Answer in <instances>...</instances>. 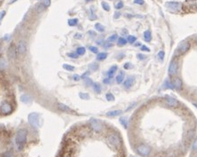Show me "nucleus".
Returning <instances> with one entry per match:
<instances>
[{
	"instance_id": "a18cd8bd",
	"label": "nucleus",
	"mask_w": 197,
	"mask_h": 157,
	"mask_svg": "<svg viewBox=\"0 0 197 157\" xmlns=\"http://www.w3.org/2000/svg\"><path fill=\"white\" fill-rule=\"evenodd\" d=\"M2 157H14V155L12 152H5Z\"/></svg>"
},
{
	"instance_id": "a211bd4d",
	"label": "nucleus",
	"mask_w": 197,
	"mask_h": 157,
	"mask_svg": "<svg viewBox=\"0 0 197 157\" xmlns=\"http://www.w3.org/2000/svg\"><path fill=\"white\" fill-rule=\"evenodd\" d=\"M122 114V111L121 110H114V111H110V112H107V116H109V117H115V116H117L119 115Z\"/></svg>"
},
{
	"instance_id": "680f3d73",
	"label": "nucleus",
	"mask_w": 197,
	"mask_h": 157,
	"mask_svg": "<svg viewBox=\"0 0 197 157\" xmlns=\"http://www.w3.org/2000/svg\"><path fill=\"white\" fill-rule=\"evenodd\" d=\"M86 2H91V1H93V0H85Z\"/></svg>"
},
{
	"instance_id": "e2e57ef3",
	"label": "nucleus",
	"mask_w": 197,
	"mask_h": 157,
	"mask_svg": "<svg viewBox=\"0 0 197 157\" xmlns=\"http://www.w3.org/2000/svg\"><path fill=\"white\" fill-rule=\"evenodd\" d=\"M195 41H196V43H197V35L195 36Z\"/></svg>"
},
{
	"instance_id": "f704fd0d",
	"label": "nucleus",
	"mask_w": 197,
	"mask_h": 157,
	"mask_svg": "<svg viewBox=\"0 0 197 157\" xmlns=\"http://www.w3.org/2000/svg\"><path fill=\"white\" fill-rule=\"evenodd\" d=\"M164 85H165V87H166V88H170V89H174V87H173V85H172V83H171V81L166 80V81L164 82Z\"/></svg>"
},
{
	"instance_id": "864d4df0",
	"label": "nucleus",
	"mask_w": 197,
	"mask_h": 157,
	"mask_svg": "<svg viewBox=\"0 0 197 157\" xmlns=\"http://www.w3.org/2000/svg\"><path fill=\"white\" fill-rule=\"evenodd\" d=\"M134 3L137 4V5H142L144 4V0H134Z\"/></svg>"
},
{
	"instance_id": "052dcab7",
	"label": "nucleus",
	"mask_w": 197,
	"mask_h": 157,
	"mask_svg": "<svg viewBox=\"0 0 197 157\" xmlns=\"http://www.w3.org/2000/svg\"><path fill=\"white\" fill-rule=\"evenodd\" d=\"M62 157H70V155H69L68 154H66V155H64Z\"/></svg>"
},
{
	"instance_id": "39448f33",
	"label": "nucleus",
	"mask_w": 197,
	"mask_h": 157,
	"mask_svg": "<svg viewBox=\"0 0 197 157\" xmlns=\"http://www.w3.org/2000/svg\"><path fill=\"white\" fill-rule=\"evenodd\" d=\"M165 5H166L167 9H168L169 11L173 12V13H178V12L181 9V7H182L181 4H180L179 2H177V1H170V2H167Z\"/></svg>"
},
{
	"instance_id": "4468645a",
	"label": "nucleus",
	"mask_w": 197,
	"mask_h": 157,
	"mask_svg": "<svg viewBox=\"0 0 197 157\" xmlns=\"http://www.w3.org/2000/svg\"><path fill=\"white\" fill-rule=\"evenodd\" d=\"M117 66L114 65L112 66L110 68H109V70L107 71V77H110V78H112L113 77H114V75L116 74V72L117 71Z\"/></svg>"
},
{
	"instance_id": "20e7f679",
	"label": "nucleus",
	"mask_w": 197,
	"mask_h": 157,
	"mask_svg": "<svg viewBox=\"0 0 197 157\" xmlns=\"http://www.w3.org/2000/svg\"><path fill=\"white\" fill-rule=\"evenodd\" d=\"M189 49H190V44L187 41H183V42H181L178 45V47L176 49V52H175V54L178 55V56L183 55L186 52H188Z\"/></svg>"
},
{
	"instance_id": "603ef678",
	"label": "nucleus",
	"mask_w": 197,
	"mask_h": 157,
	"mask_svg": "<svg viewBox=\"0 0 197 157\" xmlns=\"http://www.w3.org/2000/svg\"><path fill=\"white\" fill-rule=\"evenodd\" d=\"M89 75H90V72H89V71H88V72L86 71L84 74H83V75L81 76V79H84V78H86V77H88V76H89Z\"/></svg>"
},
{
	"instance_id": "bb28decb",
	"label": "nucleus",
	"mask_w": 197,
	"mask_h": 157,
	"mask_svg": "<svg viewBox=\"0 0 197 157\" xmlns=\"http://www.w3.org/2000/svg\"><path fill=\"white\" fill-rule=\"evenodd\" d=\"M95 28H96V30H98L99 32H104V31H105V27L103 26L102 24L99 23V22L95 24Z\"/></svg>"
},
{
	"instance_id": "72a5a7b5",
	"label": "nucleus",
	"mask_w": 197,
	"mask_h": 157,
	"mask_svg": "<svg viewBox=\"0 0 197 157\" xmlns=\"http://www.w3.org/2000/svg\"><path fill=\"white\" fill-rule=\"evenodd\" d=\"M101 5H102V8L107 11V12H109V10H110V6H109V5L107 3V2H102L101 3Z\"/></svg>"
},
{
	"instance_id": "37998d69",
	"label": "nucleus",
	"mask_w": 197,
	"mask_h": 157,
	"mask_svg": "<svg viewBox=\"0 0 197 157\" xmlns=\"http://www.w3.org/2000/svg\"><path fill=\"white\" fill-rule=\"evenodd\" d=\"M83 38H84V36H83V34H81V33H77V34L74 36V38H75V39H77V40L82 39Z\"/></svg>"
},
{
	"instance_id": "f257e3e1",
	"label": "nucleus",
	"mask_w": 197,
	"mask_h": 157,
	"mask_svg": "<svg viewBox=\"0 0 197 157\" xmlns=\"http://www.w3.org/2000/svg\"><path fill=\"white\" fill-rule=\"evenodd\" d=\"M27 141V131L25 130H19L16 133L15 137V144L19 151L22 150L24 145Z\"/></svg>"
},
{
	"instance_id": "79ce46f5",
	"label": "nucleus",
	"mask_w": 197,
	"mask_h": 157,
	"mask_svg": "<svg viewBox=\"0 0 197 157\" xmlns=\"http://www.w3.org/2000/svg\"><path fill=\"white\" fill-rule=\"evenodd\" d=\"M43 5L45 6V8L49 7L50 5H51V0H44V1H43Z\"/></svg>"
},
{
	"instance_id": "473e14b6",
	"label": "nucleus",
	"mask_w": 197,
	"mask_h": 157,
	"mask_svg": "<svg viewBox=\"0 0 197 157\" xmlns=\"http://www.w3.org/2000/svg\"><path fill=\"white\" fill-rule=\"evenodd\" d=\"M106 99H107L108 101H114V100H115V96H114L112 93L108 92V93L106 94Z\"/></svg>"
},
{
	"instance_id": "3c124183",
	"label": "nucleus",
	"mask_w": 197,
	"mask_h": 157,
	"mask_svg": "<svg viewBox=\"0 0 197 157\" xmlns=\"http://www.w3.org/2000/svg\"><path fill=\"white\" fill-rule=\"evenodd\" d=\"M140 50H141V51H143V52H149V51H150V49H149L147 46H146V45H141V48H140Z\"/></svg>"
},
{
	"instance_id": "f8f14e48",
	"label": "nucleus",
	"mask_w": 197,
	"mask_h": 157,
	"mask_svg": "<svg viewBox=\"0 0 197 157\" xmlns=\"http://www.w3.org/2000/svg\"><path fill=\"white\" fill-rule=\"evenodd\" d=\"M135 83V78L134 77H129L128 78H126V80L123 82V87L125 89H130L131 87H132V85Z\"/></svg>"
},
{
	"instance_id": "ddd939ff",
	"label": "nucleus",
	"mask_w": 197,
	"mask_h": 157,
	"mask_svg": "<svg viewBox=\"0 0 197 157\" xmlns=\"http://www.w3.org/2000/svg\"><path fill=\"white\" fill-rule=\"evenodd\" d=\"M58 108L62 111V112H65V113H73L74 110L71 109L68 106L63 104V103H58Z\"/></svg>"
},
{
	"instance_id": "cd10ccee",
	"label": "nucleus",
	"mask_w": 197,
	"mask_h": 157,
	"mask_svg": "<svg viewBox=\"0 0 197 157\" xmlns=\"http://www.w3.org/2000/svg\"><path fill=\"white\" fill-rule=\"evenodd\" d=\"M127 42L128 41L125 39L124 38H119L118 40H117V44L119 46H123V45H125L127 44Z\"/></svg>"
},
{
	"instance_id": "5701e85b",
	"label": "nucleus",
	"mask_w": 197,
	"mask_h": 157,
	"mask_svg": "<svg viewBox=\"0 0 197 157\" xmlns=\"http://www.w3.org/2000/svg\"><path fill=\"white\" fill-rule=\"evenodd\" d=\"M6 67H7V62H6L5 59L1 57V58H0V70H4V69H5Z\"/></svg>"
},
{
	"instance_id": "f3484780",
	"label": "nucleus",
	"mask_w": 197,
	"mask_h": 157,
	"mask_svg": "<svg viewBox=\"0 0 197 157\" xmlns=\"http://www.w3.org/2000/svg\"><path fill=\"white\" fill-rule=\"evenodd\" d=\"M21 101L24 104H28L31 101V97L28 94H23L21 96Z\"/></svg>"
},
{
	"instance_id": "f03ea898",
	"label": "nucleus",
	"mask_w": 197,
	"mask_h": 157,
	"mask_svg": "<svg viewBox=\"0 0 197 157\" xmlns=\"http://www.w3.org/2000/svg\"><path fill=\"white\" fill-rule=\"evenodd\" d=\"M90 125H91V128L92 129V131L96 132V133H103L104 131H105L104 124L100 120L92 118L90 120Z\"/></svg>"
},
{
	"instance_id": "e433bc0d",
	"label": "nucleus",
	"mask_w": 197,
	"mask_h": 157,
	"mask_svg": "<svg viewBox=\"0 0 197 157\" xmlns=\"http://www.w3.org/2000/svg\"><path fill=\"white\" fill-rule=\"evenodd\" d=\"M120 122H121V123L124 126L125 129L128 127V122H127V120H126L125 118H121V119H120Z\"/></svg>"
},
{
	"instance_id": "4d7b16f0",
	"label": "nucleus",
	"mask_w": 197,
	"mask_h": 157,
	"mask_svg": "<svg viewBox=\"0 0 197 157\" xmlns=\"http://www.w3.org/2000/svg\"><path fill=\"white\" fill-rule=\"evenodd\" d=\"M120 16H121V13H120V12H116V13H115V15H114V18H115V19H118Z\"/></svg>"
},
{
	"instance_id": "b1692460",
	"label": "nucleus",
	"mask_w": 197,
	"mask_h": 157,
	"mask_svg": "<svg viewBox=\"0 0 197 157\" xmlns=\"http://www.w3.org/2000/svg\"><path fill=\"white\" fill-rule=\"evenodd\" d=\"M76 52L78 54V56H84L85 54V52H86V49L84 46H80V47H77Z\"/></svg>"
},
{
	"instance_id": "0eeeda50",
	"label": "nucleus",
	"mask_w": 197,
	"mask_h": 157,
	"mask_svg": "<svg viewBox=\"0 0 197 157\" xmlns=\"http://www.w3.org/2000/svg\"><path fill=\"white\" fill-rule=\"evenodd\" d=\"M13 111V106L9 102H4L0 106V112L3 115H10Z\"/></svg>"
},
{
	"instance_id": "2eb2a0df",
	"label": "nucleus",
	"mask_w": 197,
	"mask_h": 157,
	"mask_svg": "<svg viewBox=\"0 0 197 157\" xmlns=\"http://www.w3.org/2000/svg\"><path fill=\"white\" fill-rule=\"evenodd\" d=\"M190 157H197V137L195 138L193 146H192V153H191V156Z\"/></svg>"
},
{
	"instance_id": "aec40b11",
	"label": "nucleus",
	"mask_w": 197,
	"mask_h": 157,
	"mask_svg": "<svg viewBox=\"0 0 197 157\" xmlns=\"http://www.w3.org/2000/svg\"><path fill=\"white\" fill-rule=\"evenodd\" d=\"M144 39L146 42H150L152 40V35L150 30H146L144 32Z\"/></svg>"
},
{
	"instance_id": "8fccbe9b",
	"label": "nucleus",
	"mask_w": 197,
	"mask_h": 157,
	"mask_svg": "<svg viewBox=\"0 0 197 157\" xmlns=\"http://www.w3.org/2000/svg\"><path fill=\"white\" fill-rule=\"evenodd\" d=\"M90 19L91 20H96L97 19V16L94 14L93 13V11H92V9H91V14H90Z\"/></svg>"
},
{
	"instance_id": "dca6fc26",
	"label": "nucleus",
	"mask_w": 197,
	"mask_h": 157,
	"mask_svg": "<svg viewBox=\"0 0 197 157\" xmlns=\"http://www.w3.org/2000/svg\"><path fill=\"white\" fill-rule=\"evenodd\" d=\"M124 77H125V73L123 71H120L119 74L116 77V81L117 83H122L124 80Z\"/></svg>"
},
{
	"instance_id": "4be33fe9",
	"label": "nucleus",
	"mask_w": 197,
	"mask_h": 157,
	"mask_svg": "<svg viewBox=\"0 0 197 157\" xmlns=\"http://www.w3.org/2000/svg\"><path fill=\"white\" fill-rule=\"evenodd\" d=\"M67 24H68V26L70 27H76L78 24V19H77V18L69 19V20L67 21Z\"/></svg>"
},
{
	"instance_id": "58836bf2",
	"label": "nucleus",
	"mask_w": 197,
	"mask_h": 157,
	"mask_svg": "<svg viewBox=\"0 0 197 157\" xmlns=\"http://www.w3.org/2000/svg\"><path fill=\"white\" fill-rule=\"evenodd\" d=\"M115 7H116V9H117V10L122 9V8L123 7V3L122 1H119L118 3L115 5Z\"/></svg>"
},
{
	"instance_id": "7c9ffc66",
	"label": "nucleus",
	"mask_w": 197,
	"mask_h": 157,
	"mask_svg": "<svg viewBox=\"0 0 197 157\" xmlns=\"http://www.w3.org/2000/svg\"><path fill=\"white\" fill-rule=\"evenodd\" d=\"M67 56L69 57V58H71V59H75V60L79 58L78 54H77V52H68V53L67 54Z\"/></svg>"
},
{
	"instance_id": "6ab92c4d",
	"label": "nucleus",
	"mask_w": 197,
	"mask_h": 157,
	"mask_svg": "<svg viewBox=\"0 0 197 157\" xmlns=\"http://www.w3.org/2000/svg\"><path fill=\"white\" fill-rule=\"evenodd\" d=\"M92 88H93L94 92H96V93H98V94H100L101 92V90H102L101 89V85L100 83H93Z\"/></svg>"
},
{
	"instance_id": "7ed1b4c3",
	"label": "nucleus",
	"mask_w": 197,
	"mask_h": 157,
	"mask_svg": "<svg viewBox=\"0 0 197 157\" xmlns=\"http://www.w3.org/2000/svg\"><path fill=\"white\" fill-rule=\"evenodd\" d=\"M28 123L35 128L40 127V125L42 123L40 115L38 113H30L28 116Z\"/></svg>"
},
{
	"instance_id": "49530a36",
	"label": "nucleus",
	"mask_w": 197,
	"mask_h": 157,
	"mask_svg": "<svg viewBox=\"0 0 197 157\" xmlns=\"http://www.w3.org/2000/svg\"><path fill=\"white\" fill-rule=\"evenodd\" d=\"M123 67H124L125 69H131V68L133 67V66H132V64L130 63V62H127V63H125V64L123 65Z\"/></svg>"
},
{
	"instance_id": "4c0bfd02",
	"label": "nucleus",
	"mask_w": 197,
	"mask_h": 157,
	"mask_svg": "<svg viewBox=\"0 0 197 157\" xmlns=\"http://www.w3.org/2000/svg\"><path fill=\"white\" fill-rule=\"evenodd\" d=\"M89 50L92 52V53H99V49L96 47V46H90L89 47Z\"/></svg>"
},
{
	"instance_id": "6e6552de",
	"label": "nucleus",
	"mask_w": 197,
	"mask_h": 157,
	"mask_svg": "<svg viewBox=\"0 0 197 157\" xmlns=\"http://www.w3.org/2000/svg\"><path fill=\"white\" fill-rule=\"evenodd\" d=\"M27 50H28V45H27L26 41L24 40H20L18 44H17V51H18V53L19 54H25L27 52Z\"/></svg>"
},
{
	"instance_id": "9b49d317",
	"label": "nucleus",
	"mask_w": 197,
	"mask_h": 157,
	"mask_svg": "<svg viewBox=\"0 0 197 157\" xmlns=\"http://www.w3.org/2000/svg\"><path fill=\"white\" fill-rule=\"evenodd\" d=\"M171 83L174 87L175 90L177 91H180L182 89V86H183V83H182V81L180 80V78L179 77H173L171 79Z\"/></svg>"
},
{
	"instance_id": "9d476101",
	"label": "nucleus",
	"mask_w": 197,
	"mask_h": 157,
	"mask_svg": "<svg viewBox=\"0 0 197 157\" xmlns=\"http://www.w3.org/2000/svg\"><path fill=\"white\" fill-rule=\"evenodd\" d=\"M17 52H18V51H17V48H16L15 44H12L9 46L8 51H7V55H8L9 59H11V60L16 59V57H17Z\"/></svg>"
},
{
	"instance_id": "c03bdc74",
	"label": "nucleus",
	"mask_w": 197,
	"mask_h": 157,
	"mask_svg": "<svg viewBox=\"0 0 197 157\" xmlns=\"http://www.w3.org/2000/svg\"><path fill=\"white\" fill-rule=\"evenodd\" d=\"M71 78L73 79L74 81H76V82H78V81H80V79H81V76L76 74V75H73V77H72Z\"/></svg>"
},
{
	"instance_id": "423d86ee",
	"label": "nucleus",
	"mask_w": 197,
	"mask_h": 157,
	"mask_svg": "<svg viewBox=\"0 0 197 157\" xmlns=\"http://www.w3.org/2000/svg\"><path fill=\"white\" fill-rule=\"evenodd\" d=\"M179 64L178 60L173 59L170 63V66H169V75L171 77L176 76V74L179 71Z\"/></svg>"
},
{
	"instance_id": "6e6d98bb",
	"label": "nucleus",
	"mask_w": 197,
	"mask_h": 157,
	"mask_svg": "<svg viewBox=\"0 0 197 157\" xmlns=\"http://www.w3.org/2000/svg\"><path fill=\"white\" fill-rule=\"evenodd\" d=\"M88 34H89V35H92V36H91L92 38H95V37L97 36V34H96V33H95L94 31H92V30H90V31H88Z\"/></svg>"
},
{
	"instance_id": "de8ad7c7",
	"label": "nucleus",
	"mask_w": 197,
	"mask_h": 157,
	"mask_svg": "<svg viewBox=\"0 0 197 157\" xmlns=\"http://www.w3.org/2000/svg\"><path fill=\"white\" fill-rule=\"evenodd\" d=\"M137 57H138V59H139V60H140V61H143V60H145V59L146 58V55H144V54H141V53H138V54H137Z\"/></svg>"
},
{
	"instance_id": "393cba45",
	"label": "nucleus",
	"mask_w": 197,
	"mask_h": 157,
	"mask_svg": "<svg viewBox=\"0 0 197 157\" xmlns=\"http://www.w3.org/2000/svg\"><path fill=\"white\" fill-rule=\"evenodd\" d=\"M62 67L65 69L66 71H68V72H73L75 70V67L74 66L69 65V64H63L62 65Z\"/></svg>"
},
{
	"instance_id": "c9c22d12",
	"label": "nucleus",
	"mask_w": 197,
	"mask_h": 157,
	"mask_svg": "<svg viewBox=\"0 0 197 157\" xmlns=\"http://www.w3.org/2000/svg\"><path fill=\"white\" fill-rule=\"evenodd\" d=\"M136 40H137V38H136L135 36H129L127 41H128L130 44H134V43L136 42Z\"/></svg>"
},
{
	"instance_id": "0e129e2a",
	"label": "nucleus",
	"mask_w": 197,
	"mask_h": 157,
	"mask_svg": "<svg viewBox=\"0 0 197 157\" xmlns=\"http://www.w3.org/2000/svg\"><path fill=\"white\" fill-rule=\"evenodd\" d=\"M195 106H196V107H197V104H195Z\"/></svg>"
},
{
	"instance_id": "a19ab883",
	"label": "nucleus",
	"mask_w": 197,
	"mask_h": 157,
	"mask_svg": "<svg viewBox=\"0 0 197 157\" xmlns=\"http://www.w3.org/2000/svg\"><path fill=\"white\" fill-rule=\"evenodd\" d=\"M164 52L163 51H160V52H158V58H159V60H161V61H163V58H164Z\"/></svg>"
},
{
	"instance_id": "c85d7f7f",
	"label": "nucleus",
	"mask_w": 197,
	"mask_h": 157,
	"mask_svg": "<svg viewBox=\"0 0 197 157\" xmlns=\"http://www.w3.org/2000/svg\"><path fill=\"white\" fill-rule=\"evenodd\" d=\"M84 84H85L87 87L92 86V84H93V82H92V80L91 78H89V77H86V78H84Z\"/></svg>"
},
{
	"instance_id": "412c9836",
	"label": "nucleus",
	"mask_w": 197,
	"mask_h": 157,
	"mask_svg": "<svg viewBox=\"0 0 197 157\" xmlns=\"http://www.w3.org/2000/svg\"><path fill=\"white\" fill-rule=\"evenodd\" d=\"M107 57V52H99L97 54V60L100 61H102L106 60Z\"/></svg>"
},
{
	"instance_id": "1a4fd4ad",
	"label": "nucleus",
	"mask_w": 197,
	"mask_h": 157,
	"mask_svg": "<svg viewBox=\"0 0 197 157\" xmlns=\"http://www.w3.org/2000/svg\"><path fill=\"white\" fill-rule=\"evenodd\" d=\"M165 104H166L167 106H170V107H172V108L179 106V102L176 99H173L171 97H166L165 98Z\"/></svg>"
},
{
	"instance_id": "bf43d9fd",
	"label": "nucleus",
	"mask_w": 197,
	"mask_h": 157,
	"mask_svg": "<svg viewBox=\"0 0 197 157\" xmlns=\"http://www.w3.org/2000/svg\"><path fill=\"white\" fill-rule=\"evenodd\" d=\"M16 1H18V0H11L9 4H10V5H12V4H13V3H14V2H16Z\"/></svg>"
},
{
	"instance_id": "ea45409f",
	"label": "nucleus",
	"mask_w": 197,
	"mask_h": 157,
	"mask_svg": "<svg viewBox=\"0 0 197 157\" xmlns=\"http://www.w3.org/2000/svg\"><path fill=\"white\" fill-rule=\"evenodd\" d=\"M5 14H6V12H5V11H4V10L0 12V25H1V23H2V21H3V19L5 18Z\"/></svg>"
},
{
	"instance_id": "09e8293b",
	"label": "nucleus",
	"mask_w": 197,
	"mask_h": 157,
	"mask_svg": "<svg viewBox=\"0 0 197 157\" xmlns=\"http://www.w3.org/2000/svg\"><path fill=\"white\" fill-rule=\"evenodd\" d=\"M103 46L105 47V48H110V47H112L113 46V44H112V43H110V42H106L103 44Z\"/></svg>"
},
{
	"instance_id": "c756f323",
	"label": "nucleus",
	"mask_w": 197,
	"mask_h": 157,
	"mask_svg": "<svg viewBox=\"0 0 197 157\" xmlns=\"http://www.w3.org/2000/svg\"><path fill=\"white\" fill-rule=\"evenodd\" d=\"M89 67H90V69L92 70V71H97V70L99 69V64L96 63V62H93L92 64H90Z\"/></svg>"
},
{
	"instance_id": "5fc2aeb1",
	"label": "nucleus",
	"mask_w": 197,
	"mask_h": 157,
	"mask_svg": "<svg viewBox=\"0 0 197 157\" xmlns=\"http://www.w3.org/2000/svg\"><path fill=\"white\" fill-rule=\"evenodd\" d=\"M103 83H106V84H108V83H111V78L110 77H107L103 80Z\"/></svg>"
},
{
	"instance_id": "13d9d810",
	"label": "nucleus",
	"mask_w": 197,
	"mask_h": 157,
	"mask_svg": "<svg viewBox=\"0 0 197 157\" xmlns=\"http://www.w3.org/2000/svg\"><path fill=\"white\" fill-rule=\"evenodd\" d=\"M134 45H135V46H140V45H141V44H140V42H137V44H135Z\"/></svg>"
},
{
	"instance_id": "a878e982",
	"label": "nucleus",
	"mask_w": 197,
	"mask_h": 157,
	"mask_svg": "<svg viewBox=\"0 0 197 157\" xmlns=\"http://www.w3.org/2000/svg\"><path fill=\"white\" fill-rule=\"evenodd\" d=\"M78 96L81 100H84L90 99V95L88 93H86V92H79Z\"/></svg>"
},
{
	"instance_id": "2f4dec72",
	"label": "nucleus",
	"mask_w": 197,
	"mask_h": 157,
	"mask_svg": "<svg viewBox=\"0 0 197 157\" xmlns=\"http://www.w3.org/2000/svg\"><path fill=\"white\" fill-rule=\"evenodd\" d=\"M117 38H118V36H117V34H113V35H111V36L107 38V41L110 42V43H112V42H116V40H117Z\"/></svg>"
}]
</instances>
